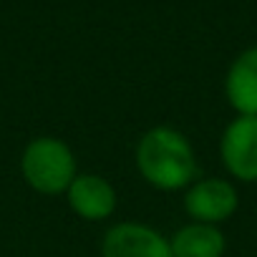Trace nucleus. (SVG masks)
<instances>
[{
	"label": "nucleus",
	"instance_id": "nucleus-6",
	"mask_svg": "<svg viewBox=\"0 0 257 257\" xmlns=\"http://www.w3.org/2000/svg\"><path fill=\"white\" fill-rule=\"evenodd\" d=\"M68 207L88 222H98L113 214L116 209V189L108 179L98 174H76L66 192Z\"/></svg>",
	"mask_w": 257,
	"mask_h": 257
},
{
	"label": "nucleus",
	"instance_id": "nucleus-3",
	"mask_svg": "<svg viewBox=\"0 0 257 257\" xmlns=\"http://www.w3.org/2000/svg\"><path fill=\"white\" fill-rule=\"evenodd\" d=\"M219 154L234 179L257 182V116H237L227 123Z\"/></svg>",
	"mask_w": 257,
	"mask_h": 257
},
{
	"label": "nucleus",
	"instance_id": "nucleus-8",
	"mask_svg": "<svg viewBox=\"0 0 257 257\" xmlns=\"http://www.w3.org/2000/svg\"><path fill=\"white\" fill-rule=\"evenodd\" d=\"M172 257H222L227 249V239L217 224L189 222L174 232L169 239Z\"/></svg>",
	"mask_w": 257,
	"mask_h": 257
},
{
	"label": "nucleus",
	"instance_id": "nucleus-5",
	"mask_svg": "<svg viewBox=\"0 0 257 257\" xmlns=\"http://www.w3.org/2000/svg\"><path fill=\"white\" fill-rule=\"evenodd\" d=\"M101 257H172V244L149 224L118 222L103 234Z\"/></svg>",
	"mask_w": 257,
	"mask_h": 257
},
{
	"label": "nucleus",
	"instance_id": "nucleus-7",
	"mask_svg": "<svg viewBox=\"0 0 257 257\" xmlns=\"http://www.w3.org/2000/svg\"><path fill=\"white\" fill-rule=\"evenodd\" d=\"M224 96L237 116H257V46L232 61L224 78Z\"/></svg>",
	"mask_w": 257,
	"mask_h": 257
},
{
	"label": "nucleus",
	"instance_id": "nucleus-1",
	"mask_svg": "<svg viewBox=\"0 0 257 257\" xmlns=\"http://www.w3.org/2000/svg\"><path fill=\"white\" fill-rule=\"evenodd\" d=\"M137 167L152 187L177 192L194 184L197 154L182 132L172 126H154L137 144Z\"/></svg>",
	"mask_w": 257,
	"mask_h": 257
},
{
	"label": "nucleus",
	"instance_id": "nucleus-2",
	"mask_svg": "<svg viewBox=\"0 0 257 257\" xmlns=\"http://www.w3.org/2000/svg\"><path fill=\"white\" fill-rule=\"evenodd\" d=\"M21 172L31 189L38 194H63L76 179V154L63 139L36 137L21 157Z\"/></svg>",
	"mask_w": 257,
	"mask_h": 257
},
{
	"label": "nucleus",
	"instance_id": "nucleus-4",
	"mask_svg": "<svg viewBox=\"0 0 257 257\" xmlns=\"http://www.w3.org/2000/svg\"><path fill=\"white\" fill-rule=\"evenodd\" d=\"M239 207V194L237 187L227 179H199L194 184H189L187 194H184V209L194 222H204V224H219L224 219H229Z\"/></svg>",
	"mask_w": 257,
	"mask_h": 257
}]
</instances>
